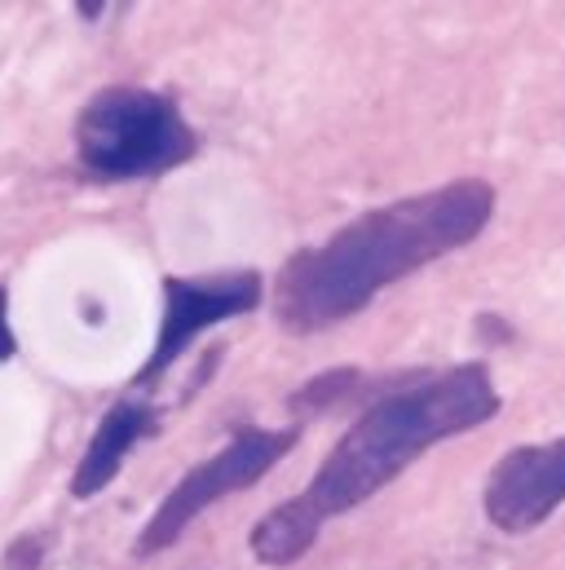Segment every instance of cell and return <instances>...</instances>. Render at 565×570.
Returning a JSON list of instances; mask_svg holds the SVG:
<instances>
[{"label": "cell", "instance_id": "cell-1", "mask_svg": "<svg viewBox=\"0 0 565 570\" xmlns=\"http://www.w3.org/2000/svg\"><path fill=\"white\" fill-rule=\"evenodd\" d=\"M490 208L495 190L482 177H464L363 213L327 244L305 248L282 266L275 287L279 318L291 332H318L358 314L380 287L477 239L490 222Z\"/></svg>", "mask_w": 565, "mask_h": 570}, {"label": "cell", "instance_id": "cell-2", "mask_svg": "<svg viewBox=\"0 0 565 570\" xmlns=\"http://www.w3.org/2000/svg\"><path fill=\"white\" fill-rule=\"evenodd\" d=\"M495 412H499V394L482 363L450 367L403 394H389L367 416H358V425L336 442V451L323 460L314 482L296 500H287V509L318 535L323 522L367 504L428 446L464 429H477Z\"/></svg>", "mask_w": 565, "mask_h": 570}, {"label": "cell", "instance_id": "cell-3", "mask_svg": "<svg viewBox=\"0 0 565 570\" xmlns=\"http://www.w3.org/2000/svg\"><path fill=\"white\" fill-rule=\"evenodd\" d=\"M76 150L89 173L129 181V177H150L190 159L195 134L168 98L133 85H116V89H102L80 111Z\"/></svg>", "mask_w": 565, "mask_h": 570}, {"label": "cell", "instance_id": "cell-4", "mask_svg": "<svg viewBox=\"0 0 565 570\" xmlns=\"http://www.w3.org/2000/svg\"><path fill=\"white\" fill-rule=\"evenodd\" d=\"M296 446V429H239L217 455L199 460L155 509V518L141 527L138 535V558H150L159 549H168L172 540H181V531L217 500L261 482L282 455Z\"/></svg>", "mask_w": 565, "mask_h": 570}, {"label": "cell", "instance_id": "cell-5", "mask_svg": "<svg viewBox=\"0 0 565 570\" xmlns=\"http://www.w3.org/2000/svg\"><path fill=\"white\" fill-rule=\"evenodd\" d=\"M261 305V275L235 271V275H208V279H163V323H159V345L150 363L133 376V385L155 381L168 372L204 327H217L235 314H248Z\"/></svg>", "mask_w": 565, "mask_h": 570}, {"label": "cell", "instance_id": "cell-6", "mask_svg": "<svg viewBox=\"0 0 565 570\" xmlns=\"http://www.w3.org/2000/svg\"><path fill=\"white\" fill-rule=\"evenodd\" d=\"M565 500V438L508 451L486 482V518L499 531H535Z\"/></svg>", "mask_w": 565, "mask_h": 570}, {"label": "cell", "instance_id": "cell-7", "mask_svg": "<svg viewBox=\"0 0 565 570\" xmlns=\"http://www.w3.org/2000/svg\"><path fill=\"white\" fill-rule=\"evenodd\" d=\"M150 429H155L150 407H141L133 399L116 403V407L98 421V433H93V442H89V451H85V460H80V469H76V478H71V495H76V500L98 495V491L120 473L125 455L138 446L141 438H150Z\"/></svg>", "mask_w": 565, "mask_h": 570}, {"label": "cell", "instance_id": "cell-8", "mask_svg": "<svg viewBox=\"0 0 565 570\" xmlns=\"http://www.w3.org/2000/svg\"><path fill=\"white\" fill-rule=\"evenodd\" d=\"M0 570H49V544H44V535H18L9 544Z\"/></svg>", "mask_w": 565, "mask_h": 570}, {"label": "cell", "instance_id": "cell-9", "mask_svg": "<svg viewBox=\"0 0 565 570\" xmlns=\"http://www.w3.org/2000/svg\"><path fill=\"white\" fill-rule=\"evenodd\" d=\"M13 332H9V292L0 287V363H9L13 358Z\"/></svg>", "mask_w": 565, "mask_h": 570}]
</instances>
